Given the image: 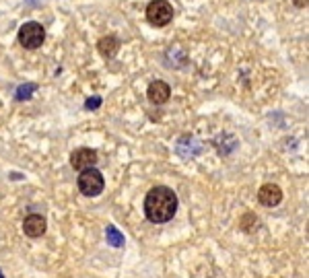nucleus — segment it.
Returning a JSON list of instances; mask_svg holds the SVG:
<instances>
[{"label": "nucleus", "mask_w": 309, "mask_h": 278, "mask_svg": "<svg viewBox=\"0 0 309 278\" xmlns=\"http://www.w3.org/2000/svg\"><path fill=\"white\" fill-rule=\"evenodd\" d=\"M46 218L42 216V214H29L25 220H23V231H25V235L27 237H42L44 233H46Z\"/></svg>", "instance_id": "6e6552de"}, {"label": "nucleus", "mask_w": 309, "mask_h": 278, "mask_svg": "<svg viewBox=\"0 0 309 278\" xmlns=\"http://www.w3.org/2000/svg\"><path fill=\"white\" fill-rule=\"evenodd\" d=\"M70 165L76 169V171H82V169H89V167H95L97 165V152L93 148H78L70 154Z\"/></svg>", "instance_id": "39448f33"}, {"label": "nucleus", "mask_w": 309, "mask_h": 278, "mask_svg": "<svg viewBox=\"0 0 309 278\" xmlns=\"http://www.w3.org/2000/svg\"><path fill=\"white\" fill-rule=\"evenodd\" d=\"M178 210V196L171 188L157 186L144 198V214L150 222H167Z\"/></svg>", "instance_id": "f257e3e1"}, {"label": "nucleus", "mask_w": 309, "mask_h": 278, "mask_svg": "<svg viewBox=\"0 0 309 278\" xmlns=\"http://www.w3.org/2000/svg\"><path fill=\"white\" fill-rule=\"evenodd\" d=\"M106 237H108V243L112 248H122L124 246V235L120 233L114 224H108V229H106Z\"/></svg>", "instance_id": "9d476101"}, {"label": "nucleus", "mask_w": 309, "mask_h": 278, "mask_svg": "<svg viewBox=\"0 0 309 278\" xmlns=\"http://www.w3.org/2000/svg\"><path fill=\"white\" fill-rule=\"evenodd\" d=\"M44 40H46V29L40 23L29 21V23L21 25V29H19V44L25 50H38V48H42Z\"/></svg>", "instance_id": "20e7f679"}, {"label": "nucleus", "mask_w": 309, "mask_h": 278, "mask_svg": "<svg viewBox=\"0 0 309 278\" xmlns=\"http://www.w3.org/2000/svg\"><path fill=\"white\" fill-rule=\"evenodd\" d=\"M99 106H101V97H93V99H89L87 103H84V108H87V110H95Z\"/></svg>", "instance_id": "f8f14e48"}, {"label": "nucleus", "mask_w": 309, "mask_h": 278, "mask_svg": "<svg viewBox=\"0 0 309 278\" xmlns=\"http://www.w3.org/2000/svg\"><path fill=\"white\" fill-rule=\"evenodd\" d=\"M78 184V190L84 194V196H99L103 192V188H106V180H103L101 171H97L95 167H89V169H82L80 176L76 180Z\"/></svg>", "instance_id": "f03ea898"}, {"label": "nucleus", "mask_w": 309, "mask_h": 278, "mask_svg": "<svg viewBox=\"0 0 309 278\" xmlns=\"http://www.w3.org/2000/svg\"><path fill=\"white\" fill-rule=\"evenodd\" d=\"M293 2H295V6H299V8L307 6V0H293Z\"/></svg>", "instance_id": "ddd939ff"}, {"label": "nucleus", "mask_w": 309, "mask_h": 278, "mask_svg": "<svg viewBox=\"0 0 309 278\" xmlns=\"http://www.w3.org/2000/svg\"><path fill=\"white\" fill-rule=\"evenodd\" d=\"M97 48H99V52L106 58H112V56H116L118 54V48H120V42L116 40V38H112V36H108V38H103V40H99V44H97Z\"/></svg>", "instance_id": "1a4fd4ad"}, {"label": "nucleus", "mask_w": 309, "mask_h": 278, "mask_svg": "<svg viewBox=\"0 0 309 278\" xmlns=\"http://www.w3.org/2000/svg\"><path fill=\"white\" fill-rule=\"evenodd\" d=\"M38 89V86L36 84H33V82H29V84H23V86H19V91H16V99H29L31 97V93L33 91H36Z\"/></svg>", "instance_id": "9b49d317"}, {"label": "nucleus", "mask_w": 309, "mask_h": 278, "mask_svg": "<svg viewBox=\"0 0 309 278\" xmlns=\"http://www.w3.org/2000/svg\"><path fill=\"white\" fill-rule=\"evenodd\" d=\"M146 19L152 27H165L174 19V6L167 0H152L146 6Z\"/></svg>", "instance_id": "7ed1b4c3"}, {"label": "nucleus", "mask_w": 309, "mask_h": 278, "mask_svg": "<svg viewBox=\"0 0 309 278\" xmlns=\"http://www.w3.org/2000/svg\"><path fill=\"white\" fill-rule=\"evenodd\" d=\"M0 278H4V276H2V272H0Z\"/></svg>", "instance_id": "4468645a"}, {"label": "nucleus", "mask_w": 309, "mask_h": 278, "mask_svg": "<svg viewBox=\"0 0 309 278\" xmlns=\"http://www.w3.org/2000/svg\"><path fill=\"white\" fill-rule=\"evenodd\" d=\"M146 97H148L152 103H157V106H163V103L171 97V89H169V84H167L165 80H154V82L148 84Z\"/></svg>", "instance_id": "0eeeda50"}, {"label": "nucleus", "mask_w": 309, "mask_h": 278, "mask_svg": "<svg viewBox=\"0 0 309 278\" xmlns=\"http://www.w3.org/2000/svg\"><path fill=\"white\" fill-rule=\"evenodd\" d=\"M258 200L264 206H276L282 200V190L276 184H266L260 188V192H258Z\"/></svg>", "instance_id": "423d86ee"}]
</instances>
